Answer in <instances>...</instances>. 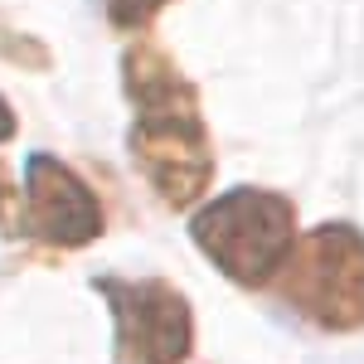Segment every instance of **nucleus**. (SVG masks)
Masks as SVG:
<instances>
[{"label":"nucleus","instance_id":"7","mask_svg":"<svg viewBox=\"0 0 364 364\" xmlns=\"http://www.w3.org/2000/svg\"><path fill=\"white\" fill-rule=\"evenodd\" d=\"M10 132H15V112L0 102V141H10Z\"/></svg>","mask_w":364,"mask_h":364},{"label":"nucleus","instance_id":"1","mask_svg":"<svg viewBox=\"0 0 364 364\" xmlns=\"http://www.w3.org/2000/svg\"><path fill=\"white\" fill-rule=\"evenodd\" d=\"M127 87L136 97L132 156L166 204H190L209 185V141L195 117V92L175 78L161 54L136 49L127 58Z\"/></svg>","mask_w":364,"mask_h":364},{"label":"nucleus","instance_id":"6","mask_svg":"<svg viewBox=\"0 0 364 364\" xmlns=\"http://www.w3.org/2000/svg\"><path fill=\"white\" fill-rule=\"evenodd\" d=\"M161 5H166V0H107V15H112V25L132 29V25H146Z\"/></svg>","mask_w":364,"mask_h":364},{"label":"nucleus","instance_id":"3","mask_svg":"<svg viewBox=\"0 0 364 364\" xmlns=\"http://www.w3.org/2000/svg\"><path fill=\"white\" fill-rule=\"evenodd\" d=\"M277 296L311 316L326 331L364 326V233L355 224H321L287 252L277 277Z\"/></svg>","mask_w":364,"mask_h":364},{"label":"nucleus","instance_id":"2","mask_svg":"<svg viewBox=\"0 0 364 364\" xmlns=\"http://www.w3.org/2000/svg\"><path fill=\"white\" fill-rule=\"evenodd\" d=\"M195 243L238 287H267L291 252V199L272 190H228L190 224Z\"/></svg>","mask_w":364,"mask_h":364},{"label":"nucleus","instance_id":"4","mask_svg":"<svg viewBox=\"0 0 364 364\" xmlns=\"http://www.w3.org/2000/svg\"><path fill=\"white\" fill-rule=\"evenodd\" d=\"M117 316V355L127 364H180L190 355V306L166 282H122L97 277Z\"/></svg>","mask_w":364,"mask_h":364},{"label":"nucleus","instance_id":"5","mask_svg":"<svg viewBox=\"0 0 364 364\" xmlns=\"http://www.w3.org/2000/svg\"><path fill=\"white\" fill-rule=\"evenodd\" d=\"M25 219L29 233H39L54 248H83L102 233V209L92 190L54 156L25 161Z\"/></svg>","mask_w":364,"mask_h":364}]
</instances>
